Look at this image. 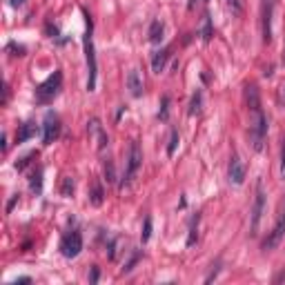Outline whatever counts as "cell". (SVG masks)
<instances>
[{
	"mask_svg": "<svg viewBox=\"0 0 285 285\" xmlns=\"http://www.w3.org/2000/svg\"><path fill=\"white\" fill-rule=\"evenodd\" d=\"M80 250H83V236H80L78 230H72V232H67L65 236H63V241H61L63 256L76 259V256L80 254Z\"/></svg>",
	"mask_w": 285,
	"mask_h": 285,
	"instance_id": "6",
	"label": "cell"
},
{
	"mask_svg": "<svg viewBox=\"0 0 285 285\" xmlns=\"http://www.w3.org/2000/svg\"><path fill=\"white\" fill-rule=\"evenodd\" d=\"M16 203H18V194H16V196H12V201L7 203V214H9V212H12V209H14V205H16Z\"/></svg>",
	"mask_w": 285,
	"mask_h": 285,
	"instance_id": "32",
	"label": "cell"
},
{
	"mask_svg": "<svg viewBox=\"0 0 285 285\" xmlns=\"http://www.w3.org/2000/svg\"><path fill=\"white\" fill-rule=\"evenodd\" d=\"M138 261H141V252L136 250V252H134V254H132V259L125 263V267H123V272H125V274H127V272H132V270H134V265H136Z\"/></svg>",
	"mask_w": 285,
	"mask_h": 285,
	"instance_id": "24",
	"label": "cell"
},
{
	"mask_svg": "<svg viewBox=\"0 0 285 285\" xmlns=\"http://www.w3.org/2000/svg\"><path fill=\"white\" fill-rule=\"evenodd\" d=\"M9 5L18 9V7H23V5H25V0H9Z\"/></svg>",
	"mask_w": 285,
	"mask_h": 285,
	"instance_id": "33",
	"label": "cell"
},
{
	"mask_svg": "<svg viewBox=\"0 0 285 285\" xmlns=\"http://www.w3.org/2000/svg\"><path fill=\"white\" fill-rule=\"evenodd\" d=\"M158 118H160V121H167V118H169V96H163V100H160Z\"/></svg>",
	"mask_w": 285,
	"mask_h": 285,
	"instance_id": "21",
	"label": "cell"
},
{
	"mask_svg": "<svg viewBox=\"0 0 285 285\" xmlns=\"http://www.w3.org/2000/svg\"><path fill=\"white\" fill-rule=\"evenodd\" d=\"M283 236H285V209H283V214L278 216L276 220V225L272 227V232L267 234V239L263 241V250H274V247H278V243L283 241Z\"/></svg>",
	"mask_w": 285,
	"mask_h": 285,
	"instance_id": "8",
	"label": "cell"
},
{
	"mask_svg": "<svg viewBox=\"0 0 285 285\" xmlns=\"http://www.w3.org/2000/svg\"><path fill=\"white\" fill-rule=\"evenodd\" d=\"M29 187H31V192H36V194H40V192H42V169L40 167H36V172L31 174Z\"/></svg>",
	"mask_w": 285,
	"mask_h": 285,
	"instance_id": "16",
	"label": "cell"
},
{
	"mask_svg": "<svg viewBox=\"0 0 285 285\" xmlns=\"http://www.w3.org/2000/svg\"><path fill=\"white\" fill-rule=\"evenodd\" d=\"M212 34H214V31H212V18H209V14H205V16H203V29H201V38L207 42L209 38H212Z\"/></svg>",
	"mask_w": 285,
	"mask_h": 285,
	"instance_id": "17",
	"label": "cell"
},
{
	"mask_svg": "<svg viewBox=\"0 0 285 285\" xmlns=\"http://www.w3.org/2000/svg\"><path fill=\"white\" fill-rule=\"evenodd\" d=\"M34 158H36V152H31V154L23 156V158H20L18 163H16V169H18V172H23V169L27 167V165H31V160H34Z\"/></svg>",
	"mask_w": 285,
	"mask_h": 285,
	"instance_id": "23",
	"label": "cell"
},
{
	"mask_svg": "<svg viewBox=\"0 0 285 285\" xmlns=\"http://www.w3.org/2000/svg\"><path fill=\"white\" fill-rule=\"evenodd\" d=\"M201 105H203V94L201 91H196V94L192 96V103H190V116L201 114Z\"/></svg>",
	"mask_w": 285,
	"mask_h": 285,
	"instance_id": "18",
	"label": "cell"
},
{
	"mask_svg": "<svg viewBox=\"0 0 285 285\" xmlns=\"http://www.w3.org/2000/svg\"><path fill=\"white\" fill-rule=\"evenodd\" d=\"M179 143H181L179 132L172 130V134H169V145H167V156H174V154H176V147H179Z\"/></svg>",
	"mask_w": 285,
	"mask_h": 285,
	"instance_id": "19",
	"label": "cell"
},
{
	"mask_svg": "<svg viewBox=\"0 0 285 285\" xmlns=\"http://www.w3.org/2000/svg\"><path fill=\"white\" fill-rule=\"evenodd\" d=\"M7 98H9V85L5 83V85H3V105L7 103Z\"/></svg>",
	"mask_w": 285,
	"mask_h": 285,
	"instance_id": "31",
	"label": "cell"
},
{
	"mask_svg": "<svg viewBox=\"0 0 285 285\" xmlns=\"http://www.w3.org/2000/svg\"><path fill=\"white\" fill-rule=\"evenodd\" d=\"M281 179L285 181V141H283V149H281Z\"/></svg>",
	"mask_w": 285,
	"mask_h": 285,
	"instance_id": "28",
	"label": "cell"
},
{
	"mask_svg": "<svg viewBox=\"0 0 285 285\" xmlns=\"http://www.w3.org/2000/svg\"><path fill=\"white\" fill-rule=\"evenodd\" d=\"M247 98V111H250V141L252 147L256 152H261L265 147V136H267V118L263 114L261 98H259V89L254 85H250L245 91Z\"/></svg>",
	"mask_w": 285,
	"mask_h": 285,
	"instance_id": "1",
	"label": "cell"
},
{
	"mask_svg": "<svg viewBox=\"0 0 285 285\" xmlns=\"http://www.w3.org/2000/svg\"><path fill=\"white\" fill-rule=\"evenodd\" d=\"M31 136H36V125L34 123H23L20 125V130H18V134H16V143H27Z\"/></svg>",
	"mask_w": 285,
	"mask_h": 285,
	"instance_id": "14",
	"label": "cell"
},
{
	"mask_svg": "<svg viewBox=\"0 0 285 285\" xmlns=\"http://www.w3.org/2000/svg\"><path fill=\"white\" fill-rule=\"evenodd\" d=\"M143 165V152H141V145L134 141L130 145V154H127V167H125V176H123V187L130 185V183L136 179L138 169Z\"/></svg>",
	"mask_w": 285,
	"mask_h": 285,
	"instance_id": "4",
	"label": "cell"
},
{
	"mask_svg": "<svg viewBox=\"0 0 285 285\" xmlns=\"http://www.w3.org/2000/svg\"><path fill=\"white\" fill-rule=\"evenodd\" d=\"M283 65H285V45H283Z\"/></svg>",
	"mask_w": 285,
	"mask_h": 285,
	"instance_id": "35",
	"label": "cell"
},
{
	"mask_svg": "<svg viewBox=\"0 0 285 285\" xmlns=\"http://www.w3.org/2000/svg\"><path fill=\"white\" fill-rule=\"evenodd\" d=\"M167 58H169V47H163V49H158L154 53V58H152V69L156 74H160L165 69V63H167Z\"/></svg>",
	"mask_w": 285,
	"mask_h": 285,
	"instance_id": "12",
	"label": "cell"
},
{
	"mask_svg": "<svg viewBox=\"0 0 285 285\" xmlns=\"http://www.w3.org/2000/svg\"><path fill=\"white\" fill-rule=\"evenodd\" d=\"M58 136H61V121L53 111H47L45 125H42V141H45V145H51Z\"/></svg>",
	"mask_w": 285,
	"mask_h": 285,
	"instance_id": "7",
	"label": "cell"
},
{
	"mask_svg": "<svg viewBox=\"0 0 285 285\" xmlns=\"http://www.w3.org/2000/svg\"><path fill=\"white\" fill-rule=\"evenodd\" d=\"M127 89H130V94L134 98H138V96H143V80L138 76L136 69H132L130 74H127Z\"/></svg>",
	"mask_w": 285,
	"mask_h": 285,
	"instance_id": "11",
	"label": "cell"
},
{
	"mask_svg": "<svg viewBox=\"0 0 285 285\" xmlns=\"http://www.w3.org/2000/svg\"><path fill=\"white\" fill-rule=\"evenodd\" d=\"M263 212H265V187H263V181H259V183H256L254 205H252V214H250V232H252V234L259 232Z\"/></svg>",
	"mask_w": 285,
	"mask_h": 285,
	"instance_id": "5",
	"label": "cell"
},
{
	"mask_svg": "<svg viewBox=\"0 0 285 285\" xmlns=\"http://www.w3.org/2000/svg\"><path fill=\"white\" fill-rule=\"evenodd\" d=\"M103 201H105L103 185H100V181H94V183H91V192H89V203L98 207V205H103Z\"/></svg>",
	"mask_w": 285,
	"mask_h": 285,
	"instance_id": "13",
	"label": "cell"
},
{
	"mask_svg": "<svg viewBox=\"0 0 285 285\" xmlns=\"http://www.w3.org/2000/svg\"><path fill=\"white\" fill-rule=\"evenodd\" d=\"M227 179H230V183H234V185H241V183L245 181V165H243V160H241L236 154L232 156V160H230Z\"/></svg>",
	"mask_w": 285,
	"mask_h": 285,
	"instance_id": "9",
	"label": "cell"
},
{
	"mask_svg": "<svg viewBox=\"0 0 285 285\" xmlns=\"http://www.w3.org/2000/svg\"><path fill=\"white\" fill-rule=\"evenodd\" d=\"M61 89H63V74L56 69L45 83L38 85V89H36V100H38L40 105L51 103V100L61 94Z\"/></svg>",
	"mask_w": 285,
	"mask_h": 285,
	"instance_id": "3",
	"label": "cell"
},
{
	"mask_svg": "<svg viewBox=\"0 0 285 285\" xmlns=\"http://www.w3.org/2000/svg\"><path fill=\"white\" fill-rule=\"evenodd\" d=\"M272 9L274 3L265 0L263 3V42H272Z\"/></svg>",
	"mask_w": 285,
	"mask_h": 285,
	"instance_id": "10",
	"label": "cell"
},
{
	"mask_svg": "<svg viewBox=\"0 0 285 285\" xmlns=\"http://www.w3.org/2000/svg\"><path fill=\"white\" fill-rule=\"evenodd\" d=\"M98 276H100L98 267H91V276H89V281H91V283H96V281H98Z\"/></svg>",
	"mask_w": 285,
	"mask_h": 285,
	"instance_id": "29",
	"label": "cell"
},
{
	"mask_svg": "<svg viewBox=\"0 0 285 285\" xmlns=\"http://www.w3.org/2000/svg\"><path fill=\"white\" fill-rule=\"evenodd\" d=\"M7 49H9V51H14L12 56H25V47H23V45H16V42H9Z\"/></svg>",
	"mask_w": 285,
	"mask_h": 285,
	"instance_id": "27",
	"label": "cell"
},
{
	"mask_svg": "<svg viewBox=\"0 0 285 285\" xmlns=\"http://www.w3.org/2000/svg\"><path fill=\"white\" fill-rule=\"evenodd\" d=\"M18 283H31V278L29 276H20V278H16L14 285H18Z\"/></svg>",
	"mask_w": 285,
	"mask_h": 285,
	"instance_id": "34",
	"label": "cell"
},
{
	"mask_svg": "<svg viewBox=\"0 0 285 285\" xmlns=\"http://www.w3.org/2000/svg\"><path fill=\"white\" fill-rule=\"evenodd\" d=\"M85 14V25L87 31L83 36V47H85V61H87V89H96V78H98V63H96V49H94V23H91V16L83 9Z\"/></svg>",
	"mask_w": 285,
	"mask_h": 285,
	"instance_id": "2",
	"label": "cell"
},
{
	"mask_svg": "<svg viewBox=\"0 0 285 285\" xmlns=\"http://www.w3.org/2000/svg\"><path fill=\"white\" fill-rule=\"evenodd\" d=\"M105 179H107V183H114L116 181V176H114V163H111V160H107V163H105Z\"/></svg>",
	"mask_w": 285,
	"mask_h": 285,
	"instance_id": "26",
	"label": "cell"
},
{
	"mask_svg": "<svg viewBox=\"0 0 285 285\" xmlns=\"http://www.w3.org/2000/svg\"><path fill=\"white\" fill-rule=\"evenodd\" d=\"M61 194H63V196H67V198L74 194V179H69V176H65V179H63Z\"/></svg>",
	"mask_w": 285,
	"mask_h": 285,
	"instance_id": "22",
	"label": "cell"
},
{
	"mask_svg": "<svg viewBox=\"0 0 285 285\" xmlns=\"http://www.w3.org/2000/svg\"><path fill=\"white\" fill-rule=\"evenodd\" d=\"M227 3H230V7H232L236 14H241V3H239V0H227Z\"/></svg>",
	"mask_w": 285,
	"mask_h": 285,
	"instance_id": "30",
	"label": "cell"
},
{
	"mask_svg": "<svg viewBox=\"0 0 285 285\" xmlns=\"http://www.w3.org/2000/svg\"><path fill=\"white\" fill-rule=\"evenodd\" d=\"M163 31H165V27L160 20H154L152 25H149V42H160L163 40Z\"/></svg>",
	"mask_w": 285,
	"mask_h": 285,
	"instance_id": "15",
	"label": "cell"
},
{
	"mask_svg": "<svg viewBox=\"0 0 285 285\" xmlns=\"http://www.w3.org/2000/svg\"><path fill=\"white\" fill-rule=\"evenodd\" d=\"M196 230H198V214H196L194 218H192V225H190V236H187V247H192V245L196 243V236H198Z\"/></svg>",
	"mask_w": 285,
	"mask_h": 285,
	"instance_id": "20",
	"label": "cell"
},
{
	"mask_svg": "<svg viewBox=\"0 0 285 285\" xmlns=\"http://www.w3.org/2000/svg\"><path fill=\"white\" fill-rule=\"evenodd\" d=\"M149 236H152V218H145V225H143V234H141V239H143V243H147L149 241Z\"/></svg>",
	"mask_w": 285,
	"mask_h": 285,
	"instance_id": "25",
	"label": "cell"
}]
</instances>
